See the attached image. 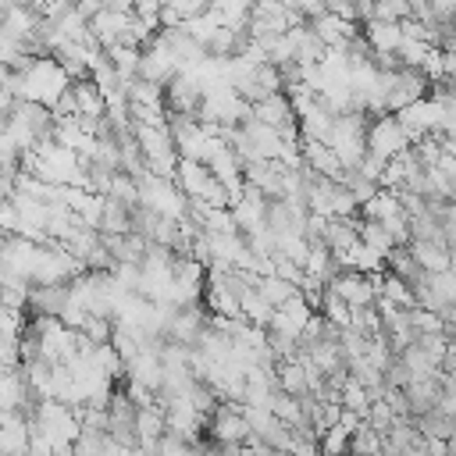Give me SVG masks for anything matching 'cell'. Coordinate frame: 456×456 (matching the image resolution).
Masks as SVG:
<instances>
[{"label":"cell","instance_id":"43","mask_svg":"<svg viewBox=\"0 0 456 456\" xmlns=\"http://www.w3.org/2000/svg\"><path fill=\"white\" fill-rule=\"evenodd\" d=\"M321 456H324V452H321Z\"/></svg>","mask_w":456,"mask_h":456},{"label":"cell","instance_id":"4","mask_svg":"<svg viewBox=\"0 0 456 456\" xmlns=\"http://www.w3.org/2000/svg\"><path fill=\"white\" fill-rule=\"evenodd\" d=\"M395 118H399V125L410 132V139L417 142V139L428 135V132H442V125H445V103H438L435 96H424V100H417V103L395 110Z\"/></svg>","mask_w":456,"mask_h":456},{"label":"cell","instance_id":"22","mask_svg":"<svg viewBox=\"0 0 456 456\" xmlns=\"http://www.w3.org/2000/svg\"><path fill=\"white\" fill-rule=\"evenodd\" d=\"M256 289H260V296H264L271 306H281V303H289V299L299 292V285H292L289 278H278V274H264V278L256 281Z\"/></svg>","mask_w":456,"mask_h":456},{"label":"cell","instance_id":"32","mask_svg":"<svg viewBox=\"0 0 456 456\" xmlns=\"http://www.w3.org/2000/svg\"><path fill=\"white\" fill-rule=\"evenodd\" d=\"M370 403H374V399H370V392H367V388L349 374V385L342 388V406H346V410H356V413H363V417H367Z\"/></svg>","mask_w":456,"mask_h":456},{"label":"cell","instance_id":"19","mask_svg":"<svg viewBox=\"0 0 456 456\" xmlns=\"http://www.w3.org/2000/svg\"><path fill=\"white\" fill-rule=\"evenodd\" d=\"M100 232H114V235H128V232H135V224H132V207H125L121 200L107 196V207H103V221H100Z\"/></svg>","mask_w":456,"mask_h":456},{"label":"cell","instance_id":"18","mask_svg":"<svg viewBox=\"0 0 456 456\" xmlns=\"http://www.w3.org/2000/svg\"><path fill=\"white\" fill-rule=\"evenodd\" d=\"M413 424H417L420 435L438 438V442H449V438L456 435V417L445 413V410H438V406H435L431 413H424V417H413Z\"/></svg>","mask_w":456,"mask_h":456},{"label":"cell","instance_id":"35","mask_svg":"<svg viewBox=\"0 0 456 456\" xmlns=\"http://www.w3.org/2000/svg\"><path fill=\"white\" fill-rule=\"evenodd\" d=\"M410 381H413V370L406 367V360H403V356H395V360H392V367L385 370V385H388V388H406Z\"/></svg>","mask_w":456,"mask_h":456},{"label":"cell","instance_id":"23","mask_svg":"<svg viewBox=\"0 0 456 456\" xmlns=\"http://www.w3.org/2000/svg\"><path fill=\"white\" fill-rule=\"evenodd\" d=\"M242 317L246 321H253L256 328H271V317H274V306L260 296V289H249L246 296H242Z\"/></svg>","mask_w":456,"mask_h":456},{"label":"cell","instance_id":"10","mask_svg":"<svg viewBox=\"0 0 456 456\" xmlns=\"http://www.w3.org/2000/svg\"><path fill=\"white\" fill-rule=\"evenodd\" d=\"M175 182L182 185V192H185L189 200H207V192L214 189L217 178H214L210 164H203V160H182Z\"/></svg>","mask_w":456,"mask_h":456},{"label":"cell","instance_id":"16","mask_svg":"<svg viewBox=\"0 0 456 456\" xmlns=\"http://www.w3.org/2000/svg\"><path fill=\"white\" fill-rule=\"evenodd\" d=\"M338 260H342L346 267H353V271H363V274H381V271H385V256H381L378 249H370L367 242L349 246Z\"/></svg>","mask_w":456,"mask_h":456},{"label":"cell","instance_id":"20","mask_svg":"<svg viewBox=\"0 0 456 456\" xmlns=\"http://www.w3.org/2000/svg\"><path fill=\"white\" fill-rule=\"evenodd\" d=\"M385 449V435L370 424V420H363L356 431H353V442H349V452L353 456H378Z\"/></svg>","mask_w":456,"mask_h":456},{"label":"cell","instance_id":"13","mask_svg":"<svg viewBox=\"0 0 456 456\" xmlns=\"http://www.w3.org/2000/svg\"><path fill=\"white\" fill-rule=\"evenodd\" d=\"M71 93L78 100V118H89V121H100L107 114V96L103 89L96 86V78H78L71 82Z\"/></svg>","mask_w":456,"mask_h":456},{"label":"cell","instance_id":"31","mask_svg":"<svg viewBox=\"0 0 456 456\" xmlns=\"http://www.w3.org/2000/svg\"><path fill=\"white\" fill-rule=\"evenodd\" d=\"M107 196L121 200L125 207H139V203H142V200H139V182H135L128 171H118V175H114V185H110Z\"/></svg>","mask_w":456,"mask_h":456},{"label":"cell","instance_id":"29","mask_svg":"<svg viewBox=\"0 0 456 456\" xmlns=\"http://www.w3.org/2000/svg\"><path fill=\"white\" fill-rule=\"evenodd\" d=\"M349 328H356L367 338H378L381 335V314H378V306L374 303L370 306H353V324Z\"/></svg>","mask_w":456,"mask_h":456},{"label":"cell","instance_id":"39","mask_svg":"<svg viewBox=\"0 0 456 456\" xmlns=\"http://www.w3.org/2000/svg\"><path fill=\"white\" fill-rule=\"evenodd\" d=\"M324 4H328V11L338 14V18H346V21H360V18H356V0H324Z\"/></svg>","mask_w":456,"mask_h":456},{"label":"cell","instance_id":"27","mask_svg":"<svg viewBox=\"0 0 456 456\" xmlns=\"http://www.w3.org/2000/svg\"><path fill=\"white\" fill-rule=\"evenodd\" d=\"M403 360H406V367L413 370V378H420V374H442V367L428 356V349L420 346V342H413V346H406L403 353H399Z\"/></svg>","mask_w":456,"mask_h":456},{"label":"cell","instance_id":"11","mask_svg":"<svg viewBox=\"0 0 456 456\" xmlns=\"http://www.w3.org/2000/svg\"><path fill=\"white\" fill-rule=\"evenodd\" d=\"M406 395H410L413 417L431 413V410L438 406V399H442V374H420V378H413V381L406 385Z\"/></svg>","mask_w":456,"mask_h":456},{"label":"cell","instance_id":"3","mask_svg":"<svg viewBox=\"0 0 456 456\" xmlns=\"http://www.w3.org/2000/svg\"><path fill=\"white\" fill-rule=\"evenodd\" d=\"M410 146H413V139H410V132L399 125L395 114H378V118H370V128H367V153H374V157H381V160H392V157H399V153L410 150Z\"/></svg>","mask_w":456,"mask_h":456},{"label":"cell","instance_id":"14","mask_svg":"<svg viewBox=\"0 0 456 456\" xmlns=\"http://www.w3.org/2000/svg\"><path fill=\"white\" fill-rule=\"evenodd\" d=\"M413 256H417V264L424 267V271H445V267H452L449 264V246L445 242H438V239H410V246H406Z\"/></svg>","mask_w":456,"mask_h":456},{"label":"cell","instance_id":"41","mask_svg":"<svg viewBox=\"0 0 456 456\" xmlns=\"http://www.w3.org/2000/svg\"><path fill=\"white\" fill-rule=\"evenodd\" d=\"M4 7H32V0H4Z\"/></svg>","mask_w":456,"mask_h":456},{"label":"cell","instance_id":"28","mask_svg":"<svg viewBox=\"0 0 456 456\" xmlns=\"http://www.w3.org/2000/svg\"><path fill=\"white\" fill-rule=\"evenodd\" d=\"M428 285H431V292L445 303V306H456V271L452 267H445V271H428Z\"/></svg>","mask_w":456,"mask_h":456},{"label":"cell","instance_id":"15","mask_svg":"<svg viewBox=\"0 0 456 456\" xmlns=\"http://www.w3.org/2000/svg\"><path fill=\"white\" fill-rule=\"evenodd\" d=\"M135 428H139V445H157L167 435V410L160 403L142 406L135 417Z\"/></svg>","mask_w":456,"mask_h":456},{"label":"cell","instance_id":"42","mask_svg":"<svg viewBox=\"0 0 456 456\" xmlns=\"http://www.w3.org/2000/svg\"><path fill=\"white\" fill-rule=\"evenodd\" d=\"M264 456H292V452H289V449H267Z\"/></svg>","mask_w":456,"mask_h":456},{"label":"cell","instance_id":"9","mask_svg":"<svg viewBox=\"0 0 456 456\" xmlns=\"http://www.w3.org/2000/svg\"><path fill=\"white\" fill-rule=\"evenodd\" d=\"M317 310L303 299V292H296L289 303H281V306H274V317H271V328L274 331H285V335H303V328H306V321L314 317Z\"/></svg>","mask_w":456,"mask_h":456},{"label":"cell","instance_id":"33","mask_svg":"<svg viewBox=\"0 0 456 456\" xmlns=\"http://www.w3.org/2000/svg\"><path fill=\"white\" fill-rule=\"evenodd\" d=\"M431 43H424V39H403V46H399V61L406 64V68H424V61L431 57Z\"/></svg>","mask_w":456,"mask_h":456},{"label":"cell","instance_id":"17","mask_svg":"<svg viewBox=\"0 0 456 456\" xmlns=\"http://www.w3.org/2000/svg\"><path fill=\"white\" fill-rule=\"evenodd\" d=\"M278 388L289 395H306L310 392V370L299 360H278Z\"/></svg>","mask_w":456,"mask_h":456},{"label":"cell","instance_id":"25","mask_svg":"<svg viewBox=\"0 0 456 456\" xmlns=\"http://www.w3.org/2000/svg\"><path fill=\"white\" fill-rule=\"evenodd\" d=\"M342 185L356 196V203H360V207H363V203H370V200L381 192V185H378L374 178H367L360 167H349V171H346V178H342Z\"/></svg>","mask_w":456,"mask_h":456},{"label":"cell","instance_id":"5","mask_svg":"<svg viewBox=\"0 0 456 456\" xmlns=\"http://www.w3.org/2000/svg\"><path fill=\"white\" fill-rule=\"evenodd\" d=\"M328 285L342 299H349L353 306H370L381 296V274H363V271H353V267H342Z\"/></svg>","mask_w":456,"mask_h":456},{"label":"cell","instance_id":"2","mask_svg":"<svg viewBox=\"0 0 456 456\" xmlns=\"http://www.w3.org/2000/svg\"><path fill=\"white\" fill-rule=\"evenodd\" d=\"M139 200L146 207H153L157 214L175 217V221H185V214H189V196L182 192V185L175 178L150 175L146 182H139Z\"/></svg>","mask_w":456,"mask_h":456},{"label":"cell","instance_id":"30","mask_svg":"<svg viewBox=\"0 0 456 456\" xmlns=\"http://www.w3.org/2000/svg\"><path fill=\"white\" fill-rule=\"evenodd\" d=\"M349 442H353V431H346L342 424H331L321 438V452L324 456H349Z\"/></svg>","mask_w":456,"mask_h":456},{"label":"cell","instance_id":"1","mask_svg":"<svg viewBox=\"0 0 456 456\" xmlns=\"http://www.w3.org/2000/svg\"><path fill=\"white\" fill-rule=\"evenodd\" d=\"M207 435L217 445H246L249 435H253V424L246 417V406L242 403H232V399H221L217 410L207 417Z\"/></svg>","mask_w":456,"mask_h":456},{"label":"cell","instance_id":"24","mask_svg":"<svg viewBox=\"0 0 456 456\" xmlns=\"http://www.w3.org/2000/svg\"><path fill=\"white\" fill-rule=\"evenodd\" d=\"M321 314H324L331 324H338V328H349V324H353V303H349V299H342L331 285H328V292H324Z\"/></svg>","mask_w":456,"mask_h":456},{"label":"cell","instance_id":"34","mask_svg":"<svg viewBox=\"0 0 456 456\" xmlns=\"http://www.w3.org/2000/svg\"><path fill=\"white\" fill-rule=\"evenodd\" d=\"M367 420H370V424H374V428L385 435V431H388V428L399 420V413H395V410H392L385 399H374V403H370V410H367Z\"/></svg>","mask_w":456,"mask_h":456},{"label":"cell","instance_id":"21","mask_svg":"<svg viewBox=\"0 0 456 456\" xmlns=\"http://www.w3.org/2000/svg\"><path fill=\"white\" fill-rule=\"evenodd\" d=\"M360 242H367V246H370V249H378L381 256H388V253L399 246V242H395V235H392L381 221H367V217L360 221Z\"/></svg>","mask_w":456,"mask_h":456},{"label":"cell","instance_id":"40","mask_svg":"<svg viewBox=\"0 0 456 456\" xmlns=\"http://www.w3.org/2000/svg\"><path fill=\"white\" fill-rule=\"evenodd\" d=\"M132 456H160V452H157V445H139V449H132Z\"/></svg>","mask_w":456,"mask_h":456},{"label":"cell","instance_id":"37","mask_svg":"<svg viewBox=\"0 0 456 456\" xmlns=\"http://www.w3.org/2000/svg\"><path fill=\"white\" fill-rule=\"evenodd\" d=\"M68 7H75V4L71 0H32V11L39 18H61Z\"/></svg>","mask_w":456,"mask_h":456},{"label":"cell","instance_id":"8","mask_svg":"<svg viewBox=\"0 0 456 456\" xmlns=\"http://www.w3.org/2000/svg\"><path fill=\"white\" fill-rule=\"evenodd\" d=\"M303 164L306 167H314L321 178H335V182H342L346 178V164H342V157L335 153V146H328V142H321V139H303Z\"/></svg>","mask_w":456,"mask_h":456},{"label":"cell","instance_id":"7","mask_svg":"<svg viewBox=\"0 0 456 456\" xmlns=\"http://www.w3.org/2000/svg\"><path fill=\"white\" fill-rule=\"evenodd\" d=\"M128 25H132V14L128 11H114V7H103L100 14L89 18V32L103 50H114L118 43H125Z\"/></svg>","mask_w":456,"mask_h":456},{"label":"cell","instance_id":"26","mask_svg":"<svg viewBox=\"0 0 456 456\" xmlns=\"http://www.w3.org/2000/svg\"><path fill=\"white\" fill-rule=\"evenodd\" d=\"M381 296L392 299V303H399V306H417V296H413L410 281H403L392 271H381Z\"/></svg>","mask_w":456,"mask_h":456},{"label":"cell","instance_id":"12","mask_svg":"<svg viewBox=\"0 0 456 456\" xmlns=\"http://www.w3.org/2000/svg\"><path fill=\"white\" fill-rule=\"evenodd\" d=\"M363 36L370 39L374 53H399L406 32H403V21H381V18H370L363 25Z\"/></svg>","mask_w":456,"mask_h":456},{"label":"cell","instance_id":"38","mask_svg":"<svg viewBox=\"0 0 456 456\" xmlns=\"http://www.w3.org/2000/svg\"><path fill=\"white\" fill-rule=\"evenodd\" d=\"M431 21H456V0H428Z\"/></svg>","mask_w":456,"mask_h":456},{"label":"cell","instance_id":"6","mask_svg":"<svg viewBox=\"0 0 456 456\" xmlns=\"http://www.w3.org/2000/svg\"><path fill=\"white\" fill-rule=\"evenodd\" d=\"M68 303H71V281H57V285H32L25 314H28V317H61Z\"/></svg>","mask_w":456,"mask_h":456},{"label":"cell","instance_id":"36","mask_svg":"<svg viewBox=\"0 0 456 456\" xmlns=\"http://www.w3.org/2000/svg\"><path fill=\"white\" fill-rule=\"evenodd\" d=\"M86 267H89V271H114V267H118V260H114V253H110L103 242H96V246H93V253L86 256Z\"/></svg>","mask_w":456,"mask_h":456}]
</instances>
